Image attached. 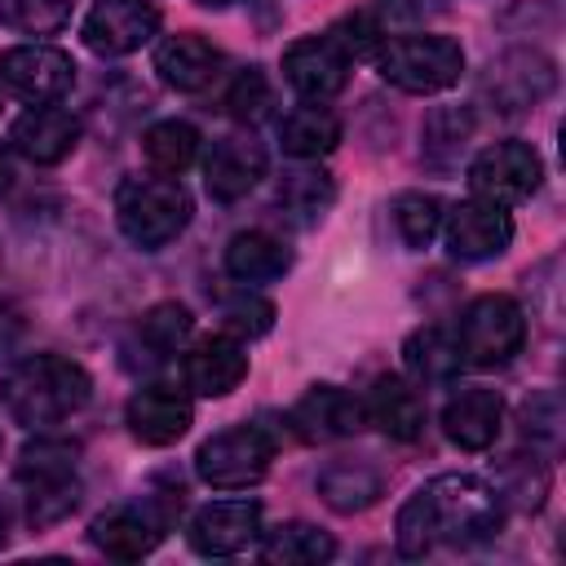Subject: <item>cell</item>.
<instances>
[{
    "label": "cell",
    "instance_id": "7",
    "mask_svg": "<svg viewBox=\"0 0 566 566\" xmlns=\"http://www.w3.org/2000/svg\"><path fill=\"white\" fill-rule=\"evenodd\" d=\"M274 460V438L261 429V424H234V429H221L212 433L199 451H195V469L208 486L217 491H243V486H256L265 478Z\"/></svg>",
    "mask_w": 566,
    "mask_h": 566
},
{
    "label": "cell",
    "instance_id": "15",
    "mask_svg": "<svg viewBox=\"0 0 566 566\" xmlns=\"http://www.w3.org/2000/svg\"><path fill=\"white\" fill-rule=\"evenodd\" d=\"M256 535H261V504L256 500H217V504H203L190 517V531H186L190 548L203 553V557L243 553Z\"/></svg>",
    "mask_w": 566,
    "mask_h": 566
},
{
    "label": "cell",
    "instance_id": "1",
    "mask_svg": "<svg viewBox=\"0 0 566 566\" xmlns=\"http://www.w3.org/2000/svg\"><path fill=\"white\" fill-rule=\"evenodd\" d=\"M504 522V500L491 482L473 473H438L398 509V553L424 557L438 544H478L491 539Z\"/></svg>",
    "mask_w": 566,
    "mask_h": 566
},
{
    "label": "cell",
    "instance_id": "27",
    "mask_svg": "<svg viewBox=\"0 0 566 566\" xmlns=\"http://www.w3.org/2000/svg\"><path fill=\"white\" fill-rule=\"evenodd\" d=\"M274 203L283 208V217L296 226V230H310L327 217V208L336 203V181L318 168H296V172H283L279 190H274Z\"/></svg>",
    "mask_w": 566,
    "mask_h": 566
},
{
    "label": "cell",
    "instance_id": "31",
    "mask_svg": "<svg viewBox=\"0 0 566 566\" xmlns=\"http://www.w3.org/2000/svg\"><path fill=\"white\" fill-rule=\"evenodd\" d=\"M190 332H195V318H190V310L177 305V301L150 305V310L142 314V323H137V336H142V345H146L155 358L177 354V349L190 340Z\"/></svg>",
    "mask_w": 566,
    "mask_h": 566
},
{
    "label": "cell",
    "instance_id": "44",
    "mask_svg": "<svg viewBox=\"0 0 566 566\" xmlns=\"http://www.w3.org/2000/svg\"><path fill=\"white\" fill-rule=\"evenodd\" d=\"M9 539V531H4V509H0V544Z\"/></svg>",
    "mask_w": 566,
    "mask_h": 566
},
{
    "label": "cell",
    "instance_id": "30",
    "mask_svg": "<svg viewBox=\"0 0 566 566\" xmlns=\"http://www.w3.org/2000/svg\"><path fill=\"white\" fill-rule=\"evenodd\" d=\"M332 553H336V539L310 522H283L261 544V557L279 566H314V562H327Z\"/></svg>",
    "mask_w": 566,
    "mask_h": 566
},
{
    "label": "cell",
    "instance_id": "17",
    "mask_svg": "<svg viewBox=\"0 0 566 566\" xmlns=\"http://www.w3.org/2000/svg\"><path fill=\"white\" fill-rule=\"evenodd\" d=\"M75 142H80V119L71 111H62L57 102L31 106L9 128V146L31 164H62L75 150Z\"/></svg>",
    "mask_w": 566,
    "mask_h": 566
},
{
    "label": "cell",
    "instance_id": "5",
    "mask_svg": "<svg viewBox=\"0 0 566 566\" xmlns=\"http://www.w3.org/2000/svg\"><path fill=\"white\" fill-rule=\"evenodd\" d=\"M455 345H460V358L469 367H504V363H513V354H522V345H526L522 305L513 296H504V292L473 296L464 305V314H460Z\"/></svg>",
    "mask_w": 566,
    "mask_h": 566
},
{
    "label": "cell",
    "instance_id": "24",
    "mask_svg": "<svg viewBox=\"0 0 566 566\" xmlns=\"http://www.w3.org/2000/svg\"><path fill=\"white\" fill-rule=\"evenodd\" d=\"M226 270L239 283H274L292 270V248L265 230H243L226 243Z\"/></svg>",
    "mask_w": 566,
    "mask_h": 566
},
{
    "label": "cell",
    "instance_id": "34",
    "mask_svg": "<svg viewBox=\"0 0 566 566\" xmlns=\"http://www.w3.org/2000/svg\"><path fill=\"white\" fill-rule=\"evenodd\" d=\"M75 0H0V22L22 35H53L71 22Z\"/></svg>",
    "mask_w": 566,
    "mask_h": 566
},
{
    "label": "cell",
    "instance_id": "4",
    "mask_svg": "<svg viewBox=\"0 0 566 566\" xmlns=\"http://www.w3.org/2000/svg\"><path fill=\"white\" fill-rule=\"evenodd\" d=\"M75 455H80V447L66 438H35L18 451L13 478L27 491V513L35 526H49L75 509V500H80Z\"/></svg>",
    "mask_w": 566,
    "mask_h": 566
},
{
    "label": "cell",
    "instance_id": "3",
    "mask_svg": "<svg viewBox=\"0 0 566 566\" xmlns=\"http://www.w3.org/2000/svg\"><path fill=\"white\" fill-rule=\"evenodd\" d=\"M190 195L177 177L159 172V177H124L115 190V221L124 230L128 243L155 252L164 243H172L186 226H190Z\"/></svg>",
    "mask_w": 566,
    "mask_h": 566
},
{
    "label": "cell",
    "instance_id": "40",
    "mask_svg": "<svg viewBox=\"0 0 566 566\" xmlns=\"http://www.w3.org/2000/svg\"><path fill=\"white\" fill-rule=\"evenodd\" d=\"M18 336H22V305H18L9 292H0V354H4Z\"/></svg>",
    "mask_w": 566,
    "mask_h": 566
},
{
    "label": "cell",
    "instance_id": "21",
    "mask_svg": "<svg viewBox=\"0 0 566 566\" xmlns=\"http://www.w3.org/2000/svg\"><path fill=\"white\" fill-rule=\"evenodd\" d=\"M504 420V398L495 389H460L442 407V433L460 451H486L500 438Z\"/></svg>",
    "mask_w": 566,
    "mask_h": 566
},
{
    "label": "cell",
    "instance_id": "10",
    "mask_svg": "<svg viewBox=\"0 0 566 566\" xmlns=\"http://www.w3.org/2000/svg\"><path fill=\"white\" fill-rule=\"evenodd\" d=\"M0 80L18 97L44 106V102H62L71 93L75 62L53 44H13V49L0 53Z\"/></svg>",
    "mask_w": 566,
    "mask_h": 566
},
{
    "label": "cell",
    "instance_id": "28",
    "mask_svg": "<svg viewBox=\"0 0 566 566\" xmlns=\"http://www.w3.org/2000/svg\"><path fill=\"white\" fill-rule=\"evenodd\" d=\"M279 142H283V150H287L292 159L332 155L336 142H340V119H336L327 106H318V102L296 106V111H287V115L279 119Z\"/></svg>",
    "mask_w": 566,
    "mask_h": 566
},
{
    "label": "cell",
    "instance_id": "16",
    "mask_svg": "<svg viewBox=\"0 0 566 566\" xmlns=\"http://www.w3.org/2000/svg\"><path fill=\"white\" fill-rule=\"evenodd\" d=\"M124 420H128V433H133L137 442H146V447H168V442H177V438L190 429L195 407H190V398H186L181 389H172V385H146V389H137V394L128 398Z\"/></svg>",
    "mask_w": 566,
    "mask_h": 566
},
{
    "label": "cell",
    "instance_id": "33",
    "mask_svg": "<svg viewBox=\"0 0 566 566\" xmlns=\"http://www.w3.org/2000/svg\"><path fill=\"white\" fill-rule=\"evenodd\" d=\"M548 482H553V473H548V464L539 455H509L500 464V500H509L517 509L535 513L544 504V495H548Z\"/></svg>",
    "mask_w": 566,
    "mask_h": 566
},
{
    "label": "cell",
    "instance_id": "11",
    "mask_svg": "<svg viewBox=\"0 0 566 566\" xmlns=\"http://www.w3.org/2000/svg\"><path fill=\"white\" fill-rule=\"evenodd\" d=\"M447 221V252L455 261H491L513 243V217L504 203L491 199H464L451 212H442Z\"/></svg>",
    "mask_w": 566,
    "mask_h": 566
},
{
    "label": "cell",
    "instance_id": "42",
    "mask_svg": "<svg viewBox=\"0 0 566 566\" xmlns=\"http://www.w3.org/2000/svg\"><path fill=\"white\" fill-rule=\"evenodd\" d=\"M9 181H13V164H9V150L0 146V195L9 190Z\"/></svg>",
    "mask_w": 566,
    "mask_h": 566
},
{
    "label": "cell",
    "instance_id": "8",
    "mask_svg": "<svg viewBox=\"0 0 566 566\" xmlns=\"http://www.w3.org/2000/svg\"><path fill=\"white\" fill-rule=\"evenodd\" d=\"M544 181V159L531 142H495L469 164V186L478 199L491 203H522L539 190Z\"/></svg>",
    "mask_w": 566,
    "mask_h": 566
},
{
    "label": "cell",
    "instance_id": "20",
    "mask_svg": "<svg viewBox=\"0 0 566 566\" xmlns=\"http://www.w3.org/2000/svg\"><path fill=\"white\" fill-rule=\"evenodd\" d=\"M265 177V150L252 137H221L203 159V186L212 199L234 203Z\"/></svg>",
    "mask_w": 566,
    "mask_h": 566
},
{
    "label": "cell",
    "instance_id": "35",
    "mask_svg": "<svg viewBox=\"0 0 566 566\" xmlns=\"http://www.w3.org/2000/svg\"><path fill=\"white\" fill-rule=\"evenodd\" d=\"M420 137H424V155H429V159H451V155H460L464 142L473 137V115H469L464 106H438V111L424 119Z\"/></svg>",
    "mask_w": 566,
    "mask_h": 566
},
{
    "label": "cell",
    "instance_id": "18",
    "mask_svg": "<svg viewBox=\"0 0 566 566\" xmlns=\"http://www.w3.org/2000/svg\"><path fill=\"white\" fill-rule=\"evenodd\" d=\"M164 526H168V522H164L150 504H119V509H106L102 517H93L88 539H93L106 557L137 562V557H146V553L159 548Z\"/></svg>",
    "mask_w": 566,
    "mask_h": 566
},
{
    "label": "cell",
    "instance_id": "25",
    "mask_svg": "<svg viewBox=\"0 0 566 566\" xmlns=\"http://www.w3.org/2000/svg\"><path fill=\"white\" fill-rule=\"evenodd\" d=\"M402 363H407V371H411L416 385H451L460 376V367H464L455 336L442 332V327L411 332L402 340Z\"/></svg>",
    "mask_w": 566,
    "mask_h": 566
},
{
    "label": "cell",
    "instance_id": "6",
    "mask_svg": "<svg viewBox=\"0 0 566 566\" xmlns=\"http://www.w3.org/2000/svg\"><path fill=\"white\" fill-rule=\"evenodd\" d=\"M376 66L402 93H442L464 71V49L451 35H398L380 44Z\"/></svg>",
    "mask_w": 566,
    "mask_h": 566
},
{
    "label": "cell",
    "instance_id": "32",
    "mask_svg": "<svg viewBox=\"0 0 566 566\" xmlns=\"http://www.w3.org/2000/svg\"><path fill=\"white\" fill-rule=\"evenodd\" d=\"M389 212H394V226H398V234H402L407 248H429L433 234L442 230V199L438 195L402 190Z\"/></svg>",
    "mask_w": 566,
    "mask_h": 566
},
{
    "label": "cell",
    "instance_id": "26",
    "mask_svg": "<svg viewBox=\"0 0 566 566\" xmlns=\"http://www.w3.org/2000/svg\"><path fill=\"white\" fill-rule=\"evenodd\" d=\"M318 495L336 513H363L385 495V478L363 460H332L318 473Z\"/></svg>",
    "mask_w": 566,
    "mask_h": 566
},
{
    "label": "cell",
    "instance_id": "38",
    "mask_svg": "<svg viewBox=\"0 0 566 566\" xmlns=\"http://www.w3.org/2000/svg\"><path fill=\"white\" fill-rule=\"evenodd\" d=\"M327 35L340 44V53H345L349 62H358V57H376L380 44H385V40H380V22H376L371 13H363V9H358V13H345Z\"/></svg>",
    "mask_w": 566,
    "mask_h": 566
},
{
    "label": "cell",
    "instance_id": "43",
    "mask_svg": "<svg viewBox=\"0 0 566 566\" xmlns=\"http://www.w3.org/2000/svg\"><path fill=\"white\" fill-rule=\"evenodd\" d=\"M203 9H226V4H234V0H199Z\"/></svg>",
    "mask_w": 566,
    "mask_h": 566
},
{
    "label": "cell",
    "instance_id": "29",
    "mask_svg": "<svg viewBox=\"0 0 566 566\" xmlns=\"http://www.w3.org/2000/svg\"><path fill=\"white\" fill-rule=\"evenodd\" d=\"M142 155H146V164H150L155 172L177 177V172H186V168L195 164V155H199V133H195L186 119H159V124H150V128L142 133Z\"/></svg>",
    "mask_w": 566,
    "mask_h": 566
},
{
    "label": "cell",
    "instance_id": "36",
    "mask_svg": "<svg viewBox=\"0 0 566 566\" xmlns=\"http://www.w3.org/2000/svg\"><path fill=\"white\" fill-rule=\"evenodd\" d=\"M221 327L239 340H256L274 327V305L256 292H230L221 296Z\"/></svg>",
    "mask_w": 566,
    "mask_h": 566
},
{
    "label": "cell",
    "instance_id": "14",
    "mask_svg": "<svg viewBox=\"0 0 566 566\" xmlns=\"http://www.w3.org/2000/svg\"><path fill=\"white\" fill-rule=\"evenodd\" d=\"M287 424L301 442H332V438H349L367 424L363 416V398H354L349 389L340 385H314L305 389L292 411H287Z\"/></svg>",
    "mask_w": 566,
    "mask_h": 566
},
{
    "label": "cell",
    "instance_id": "9",
    "mask_svg": "<svg viewBox=\"0 0 566 566\" xmlns=\"http://www.w3.org/2000/svg\"><path fill=\"white\" fill-rule=\"evenodd\" d=\"M553 88H557V66L539 49H509L482 75V93L504 115H522V111L539 106Z\"/></svg>",
    "mask_w": 566,
    "mask_h": 566
},
{
    "label": "cell",
    "instance_id": "13",
    "mask_svg": "<svg viewBox=\"0 0 566 566\" xmlns=\"http://www.w3.org/2000/svg\"><path fill=\"white\" fill-rule=\"evenodd\" d=\"M283 80L305 97V102H327L345 88L349 80V57L332 35H301L283 49Z\"/></svg>",
    "mask_w": 566,
    "mask_h": 566
},
{
    "label": "cell",
    "instance_id": "23",
    "mask_svg": "<svg viewBox=\"0 0 566 566\" xmlns=\"http://www.w3.org/2000/svg\"><path fill=\"white\" fill-rule=\"evenodd\" d=\"M155 71H159V80H164L168 88L195 93V88H203V84L217 80V71H221V49L208 44L203 35H195V31L168 35V40L155 49Z\"/></svg>",
    "mask_w": 566,
    "mask_h": 566
},
{
    "label": "cell",
    "instance_id": "39",
    "mask_svg": "<svg viewBox=\"0 0 566 566\" xmlns=\"http://www.w3.org/2000/svg\"><path fill=\"white\" fill-rule=\"evenodd\" d=\"M265 106H270V80H265L256 66H248V71L230 84V93H226V111H230L234 119L252 124V119L265 115Z\"/></svg>",
    "mask_w": 566,
    "mask_h": 566
},
{
    "label": "cell",
    "instance_id": "41",
    "mask_svg": "<svg viewBox=\"0 0 566 566\" xmlns=\"http://www.w3.org/2000/svg\"><path fill=\"white\" fill-rule=\"evenodd\" d=\"M389 18H416L420 13V0H380Z\"/></svg>",
    "mask_w": 566,
    "mask_h": 566
},
{
    "label": "cell",
    "instance_id": "2",
    "mask_svg": "<svg viewBox=\"0 0 566 566\" xmlns=\"http://www.w3.org/2000/svg\"><path fill=\"white\" fill-rule=\"evenodd\" d=\"M93 398V376L62 354H31L0 380V402L22 429H53Z\"/></svg>",
    "mask_w": 566,
    "mask_h": 566
},
{
    "label": "cell",
    "instance_id": "19",
    "mask_svg": "<svg viewBox=\"0 0 566 566\" xmlns=\"http://www.w3.org/2000/svg\"><path fill=\"white\" fill-rule=\"evenodd\" d=\"M243 376H248V354L234 336H203L181 358V380L199 398H226L243 385Z\"/></svg>",
    "mask_w": 566,
    "mask_h": 566
},
{
    "label": "cell",
    "instance_id": "22",
    "mask_svg": "<svg viewBox=\"0 0 566 566\" xmlns=\"http://www.w3.org/2000/svg\"><path fill=\"white\" fill-rule=\"evenodd\" d=\"M363 416L394 442H416L424 433V398L402 376H380L363 398Z\"/></svg>",
    "mask_w": 566,
    "mask_h": 566
},
{
    "label": "cell",
    "instance_id": "37",
    "mask_svg": "<svg viewBox=\"0 0 566 566\" xmlns=\"http://www.w3.org/2000/svg\"><path fill=\"white\" fill-rule=\"evenodd\" d=\"M522 433L531 438V442H539V447H557V438H562V398L553 394V389H544V394H531L526 402H522Z\"/></svg>",
    "mask_w": 566,
    "mask_h": 566
},
{
    "label": "cell",
    "instance_id": "12",
    "mask_svg": "<svg viewBox=\"0 0 566 566\" xmlns=\"http://www.w3.org/2000/svg\"><path fill=\"white\" fill-rule=\"evenodd\" d=\"M159 31V9L150 0H97L84 18V44L102 57H124Z\"/></svg>",
    "mask_w": 566,
    "mask_h": 566
}]
</instances>
